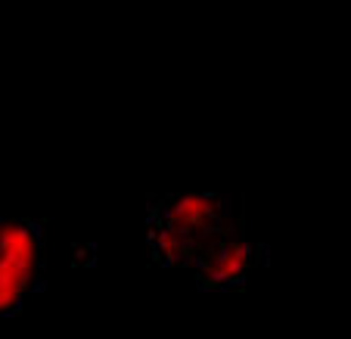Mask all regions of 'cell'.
Here are the masks:
<instances>
[{
	"label": "cell",
	"instance_id": "3957f363",
	"mask_svg": "<svg viewBox=\"0 0 351 339\" xmlns=\"http://www.w3.org/2000/svg\"><path fill=\"white\" fill-rule=\"evenodd\" d=\"M255 268V246L245 237L243 227H233L230 233L215 243L202 259L193 265V277L202 290H233L245 283V277Z\"/></svg>",
	"mask_w": 351,
	"mask_h": 339
},
{
	"label": "cell",
	"instance_id": "6da1fadb",
	"mask_svg": "<svg viewBox=\"0 0 351 339\" xmlns=\"http://www.w3.org/2000/svg\"><path fill=\"white\" fill-rule=\"evenodd\" d=\"M233 227H239L233 218V202L221 193L159 196L149 202L146 243L162 268L193 271V265Z\"/></svg>",
	"mask_w": 351,
	"mask_h": 339
},
{
	"label": "cell",
	"instance_id": "7a4b0ae2",
	"mask_svg": "<svg viewBox=\"0 0 351 339\" xmlns=\"http://www.w3.org/2000/svg\"><path fill=\"white\" fill-rule=\"evenodd\" d=\"M40 231L25 218H0V318L16 314L40 277Z\"/></svg>",
	"mask_w": 351,
	"mask_h": 339
}]
</instances>
